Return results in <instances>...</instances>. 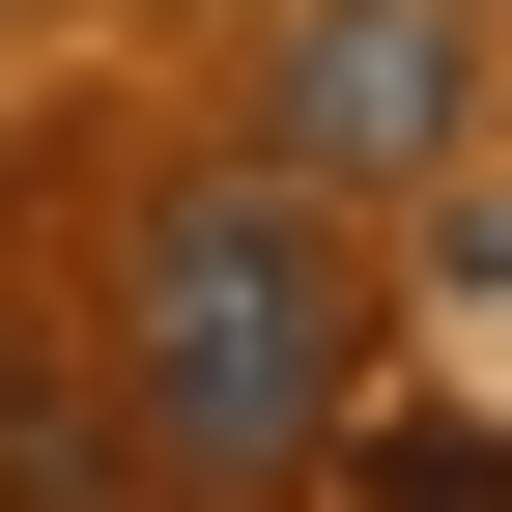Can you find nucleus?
I'll list each match as a JSON object with an SVG mask.
<instances>
[{
    "label": "nucleus",
    "mask_w": 512,
    "mask_h": 512,
    "mask_svg": "<svg viewBox=\"0 0 512 512\" xmlns=\"http://www.w3.org/2000/svg\"><path fill=\"white\" fill-rule=\"evenodd\" d=\"M370 399V256L313 228V171H171L143 228H114V427H143V484H313Z\"/></svg>",
    "instance_id": "1"
},
{
    "label": "nucleus",
    "mask_w": 512,
    "mask_h": 512,
    "mask_svg": "<svg viewBox=\"0 0 512 512\" xmlns=\"http://www.w3.org/2000/svg\"><path fill=\"white\" fill-rule=\"evenodd\" d=\"M456 114H484V0H313L285 29V171H456Z\"/></svg>",
    "instance_id": "2"
},
{
    "label": "nucleus",
    "mask_w": 512,
    "mask_h": 512,
    "mask_svg": "<svg viewBox=\"0 0 512 512\" xmlns=\"http://www.w3.org/2000/svg\"><path fill=\"white\" fill-rule=\"evenodd\" d=\"M0 512H171V484H143V427H114L86 370H29V342H0Z\"/></svg>",
    "instance_id": "3"
},
{
    "label": "nucleus",
    "mask_w": 512,
    "mask_h": 512,
    "mask_svg": "<svg viewBox=\"0 0 512 512\" xmlns=\"http://www.w3.org/2000/svg\"><path fill=\"white\" fill-rule=\"evenodd\" d=\"M370 512H512V427H342Z\"/></svg>",
    "instance_id": "4"
}]
</instances>
